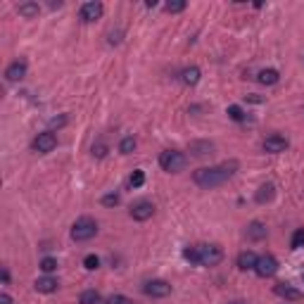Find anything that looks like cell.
<instances>
[{
  "instance_id": "1",
  "label": "cell",
  "mask_w": 304,
  "mask_h": 304,
  "mask_svg": "<svg viewBox=\"0 0 304 304\" xmlns=\"http://www.w3.org/2000/svg\"><path fill=\"white\" fill-rule=\"evenodd\" d=\"M233 169L235 164H221V166H204V169H197L193 174V181H195L200 188H216L221 183L233 176Z\"/></svg>"
},
{
  "instance_id": "2",
  "label": "cell",
  "mask_w": 304,
  "mask_h": 304,
  "mask_svg": "<svg viewBox=\"0 0 304 304\" xmlns=\"http://www.w3.org/2000/svg\"><path fill=\"white\" fill-rule=\"evenodd\" d=\"M185 164H188V157L179 152V150H166V152H162L160 155V166L164 171H169V174H179L185 169Z\"/></svg>"
},
{
  "instance_id": "3",
  "label": "cell",
  "mask_w": 304,
  "mask_h": 304,
  "mask_svg": "<svg viewBox=\"0 0 304 304\" xmlns=\"http://www.w3.org/2000/svg\"><path fill=\"white\" fill-rule=\"evenodd\" d=\"M95 235H98V223L90 216H81L72 226V240H76V243H86Z\"/></svg>"
},
{
  "instance_id": "4",
  "label": "cell",
  "mask_w": 304,
  "mask_h": 304,
  "mask_svg": "<svg viewBox=\"0 0 304 304\" xmlns=\"http://www.w3.org/2000/svg\"><path fill=\"white\" fill-rule=\"evenodd\" d=\"M200 264L202 266H216L223 262V250L219 245H200Z\"/></svg>"
},
{
  "instance_id": "5",
  "label": "cell",
  "mask_w": 304,
  "mask_h": 304,
  "mask_svg": "<svg viewBox=\"0 0 304 304\" xmlns=\"http://www.w3.org/2000/svg\"><path fill=\"white\" fill-rule=\"evenodd\" d=\"M31 147L36 152H41V155H48V152H53L55 147H57V136H55L53 131H43V133H38L36 138H34Z\"/></svg>"
},
{
  "instance_id": "6",
  "label": "cell",
  "mask_w": 304,
  "mask_h": 304,
  "mask_svg": "<svg viewBox=\"0 0 304 304\" xmlns=\"http://www.w3.org/2000/svg\"><path fill=\"white\" fill-rule=\"evenodd\" d=\"M143 290L147 297H155V300H162V297H169V295H171V285H169L166 281H162V278L147 281Z\"/></svg>"
},
{
  "instance_id": "7",
  "label": "cell",
  "mask_w": 304,
  "mask_h": 304,
  "mask_svg": "<svg viewBox=\"0 0 304 304\" xmlns=\"http://www.w3.org/2000/svg\"><path fill=\"white\" fill-rule=\"evenodd\" d=\"M276 271H278V262H276V257H271V254H264V257H259V259H257L254 273H257L259 278H271V276H273Z\"/></svg>"
},
{
  "instance_id": "8",
  "label": "cell",
  "mask_w": 304,
  "mask_h": 304,
  "mask_svg": "<svg viewBox=\"0 0 304 304\" xmlns=\"http://www.w3.org/2000/svg\"><path fill=\"white\" fill-rule=\"evenodd\" d=\"M287 145H290V143H287L285 136L273 133V136H268L266 141L262 143V147H264V152H268V155H278V152H285Z\"/></svg>"
},
{
  "instance_id": "9",
  "label": "cell",
  "mask_w": 304,
  "mask_h": 304,
  "mask_svg": "<svg viewBox=\"0 0 304 304\" xmlns=\"http://www.w3.org/2000/svg\"><path fill=\"white\" fill-rule=\"evenodd\" d=\"M152 214H155V204L150 200H141V202H136L131 207V219L133 221H147Z\"/></svg>"
},
{
  "instance_id": "10",
  "label": "cell",
  "mask_w": 304,
  "mask_h": 304,
  "mask_svg": "<svg viewBox=\"0 0 304 304\" xmlns=\"http://www.w3.org/2000/svg\"><path fill=\"white\" fill-rule=\"evenodd\" d=\"M102 12H105V7H102V2H98V0H90V2H83V5H81V19H83V21H95V19L102 17Z\"/></svg>"
},
{
  "instance_id": "11",
  "label": "cell",
  "mask_w": 304,
  "mask_h": 304,
  "mask_svg": "<svg viewBox=\"0 0 304 304\" xmlns=\"http://www.w3.org/2000/svg\"><path fill=\"white\" fill-rule=\"evenodd\" d=\"M26 76V62L24 60H17V62H12L7 69H5V79L10 81V83H17Z\"/></svg>"
},
{
  "instance_id": "12",
  "label": "cell",
  "mask_w": 304,
  "mask_h": 304,
  "mask_svg": "<svg viewBox=\"0 0 304 304\" xmlns=\"http://www.w3.org/2000/svg\"><path fill=\"white\" fill-rule=\"evenodd\" d=\"M273 292H276L278 297L287 300V302H297V300H302V292H300L297 287L287 285V283H278V285L273 287Z\"/></svg>"
},
{
  "instance_id": "13",
  "label": "cell",
  "mask_w": 304,
  "mask_h": 304,
  "mask_svg": "<svg viewBox=\"0 0 304 304\" xmlns=\"http://www.w3.org/2000/svg\"><path fill=\"white\" fill-rule=\"evenodd\" d=\"M34 287H36L38 292L50 295V292H55L60 287V283H57V278H53V276H43V278H38L36 283H34Z\"/></svg>"
},
{
  "instance_id": "14",
  "label": "cell",
  "mask_w": 304,
  "mask_h": 304,
  "mask_svg": "<svg viewBox=\"0 0 304 304\" xmlns=\"http://www.w3.org/2000/svg\"><path fill=\"white\" fill-rule=\"evenodd\" d=\"M257 259H259V257H257L252 250L243 252V254L238 257V268H240V271H250V268L254 271V266H257Z\"/></svg>"
},
{
  "instance_id": "15",
  "label": "cell",
  "mask_w": 304,
  "mask_h": 304,
  "mask_svg": "<svg viewBox=\"0 0 304 304\" xmlns=\"http://www.w3.org/2000/svg\"><path fill=\"white\" fill-rule=\"evenodd\" d=\"M257 81L262 86H276L281 81V74L276 72V69H262V72L257 74Z\"/></svg>"
},
{
  "instance_id": "16",
  "label": "cell",
  "mask_w": 304,
  "mask_h": 304,
  "mask_svg": "<svg viewBox=\"0 0 304 304\" xmlns=\"http://www.w3.org/2000/svg\"><path fill=\"white\" fill-rule=\"evenodd\" d=\"M247 238L254 240V243L264 240V238H266V226H264L262 221H252L250 226H247Z\"/></svg>"
},
{
  "instance_id": "17",
  "label": "cell",
  "mask_w": 304,
  "mask_h": 304,
  "mask_svg": "<svg viewBox=\"0 0 304 304\" xmlns=\"http://www.w3.org/2000/svg\"><path fill=\"white\" fill-rule=\"evenodd\" d=\"M200 76H202V72H200L197 67H185V69L181 72V81H183L185 86H197V83H200Z\"/></svg>"
},
{
  "instance_id": "18",
  "label": "cell",
  "mask_w": 304,
  "mask_h": 304,
  "mask_svg": "<svg viewBox=\"0 0 304 304\" xmlns=\"http://www.w3.org/2000/svg\"><path fill=\"white\" fill-rule=\"evenodd\" d=\"M17 12L21 15V17H26V19H34V17H38V12H41V5L38 2H19L17 5Z\"/></svg>"
},
{
  "instance_id": "19",
  "label": "cell",
  "mask_w": 304,
  "mask_h": 304,
  "mask_svg": "<svg viewBox=\"0 0 304 304\" xmlns=\"http://www.w3.org/2000/svg\"><path fill=\"white\" fill-rule=\"evenodd\" d=\"M273 195H276V188L271 185V183H264L259 190H257V195H254V200L259 202V204H264V202H271L273 200Z\"/></svg>"
},
{
  "instance_id": "20",
  "label": "cell",
  "mask_w": 304,
  "mask_h": 304,
  "mask_svg": "<svg viewBox=\"0 0 304 304\" xmlns=\"http://www.w3.org/2000/svg\"><path fill=\"white\" fill-rule=\"evenodd\" d=\"M79 304H102V297L98 290H83L79 297Z\"/></svg>"
},
{
  "instance_id": "21",
  "label": "cell",
  "mask_w": 304,
  "mask_h": 304,
  "mask_svg": "<svg viewBox=\"0 0 304 304\" xmlns=\"http://www.w3.org/2000/svg\"><path fill=\"white\" fill-rule=\"evenodd\" d=\"M136 138H133V136H124V138H122V143H119V152H122V155H131V152H133V150H136Z\"/></svg>"
},
{
  "instance_id": "22",
  "label": "cell",
  "mask_w": 304,
  "mask_h": 304,
  "mask_svg": "<svg viewBox=\"0 0 304 304\" xmlns=\"http://www.w3.org/2000/svg\"><path fill=\"white\" fill-rule=\"evenodd\" d=\"M190 150H193V155H197V157H204V155H212L214 145L212 143H193Z\"/></svg>"
},
{
  "instance_id": "23",
  "label": "cell",
  "mask_w": 304,
  "mask_h": 304,
  "mask_svg": "<svg viewBox=\"0 0 304 304\" xmlns=\"http://www.w3.org/2000/svg\"><path fill=\"white\" fill-rule=\"evenodd\" d=\"M290 247H292V250H302V247H304V228H297V231L292 233Z\"/></svg>"
},
{
  "instance_id": "24",
  "label": "cell",
  "mask_w": 304,
  "mask_h": 304,
  "mask_svg": "<svg viewBox=\"0 0 304 304\" xmlns=\"http://www.w3.org/2000/svg\"><path fill=\"white\" fill-rule=\"evenodd\" d=\"M226 114L231 117L233 122H243L245 119V109L240 107V105H231V107L226 109Z\"/></svg>"
},
{
  "instance_id": "25",
  "label": "cell",
  "mask_w": 304,
  "mask_h": 304,
  "mask_svg": "<svg viewBox=\"0 0 304 304\" xmlns=\"http://www.w3.org/2000/svg\"><path fill=\"white\" fill-rule=\"evenodd\" d=\"M143 183H145V171L136 169V171L131 174V179H128V185H131V188H141Z\"/></svg>"
},
{
  "instance_id": "26",
  "label": "cell",
  "mask_w": 304,
  "mask_h": 304,
  "mask_svg": "<svg viewBox=\"0 0 304 304\" xmlns=\"http://www.w3.org/2000/svg\"><path fill=\"white\" fill-rule=\"evenodd\" d=\"M41 271H43L45 276H50L53 271H57V259H53V257H45V259L41 262Z\"/></svg>"
},
{
  "instance_id": "27",
  "label": "cell",
  "mask_w": 304,
  "mask_h": 304,
  "mask_svg": "<svg viewBox=\"0 0 304 304\" xmlns=\"http://www.w3.org/2000/svg\"><path fill=\"white\" fill-rule=\"evenodd\" d=\"M105 207H117L119 202H122V197H119V193H107V195H102V200H100Z\"/></svg>"
},
{
  "instance_id": "28",
  "label": "cell",
  "mask_w": 304,
  "mask_h": 304,
  "mask_svg": "<svg viewBox=\"0 0 304 304\" xmlns=\"http://www.w3.org/2000/svg\"><path fill=\"white\" fill-rule=\"evenodd\" d=\"M183 257H185L190 264H200V250H197V247H185V250H183Z\"/></svg>"
},
{
  "instance_id": "29",
  "label": "cell",
  "mask_w": 304,
  "mask_h": 304,
  "mask_svg": "<svg viewBox=\"0 0 304 304\" xmlns=\"http://www.w3.org/2000/svg\"><path fill=\"white\" fill-rule=\"evenodd\" d=\"M164 10H166V12H171V15H176V12H183V10H185V2H183V0L166 2V5H164Z\"/></svg>"
},
{
  "instance_id": "30",
  "label": "cell",
  "mask_w": 304,
  "mask_h": 304,
  "mask_svg": "<svg viewBox=\"0 0 304 304\" xmlns=\"http://www.w3.org/2000/svg\"><path fill=\"white\" fill-rule=\"evenodd\" d=\"M83 266L88 268V271H95V268L100 266V257H95V254H86V259H83Z\"/></svg>"
},
{
  "instance_id": "31",
  "label": "cell",
  "mask_w": 304,
  "mask_h": 304,
  "mask_svg": "<svg viewBox=\"0 0 304 304\" xmlns=\"http://www.w3.org/2000/svg\"><path fill=\"white\" fill-rule=\"evenodd\" d=\"M105 304H133V300H128L126 295H109Z\"/></svg>"
},
{
  "instance_id": "32",
  "label": "cell",
  "mask_w": 304,
  "mask_h": 304,
  "mask_svg": "<svg viewBox=\"0 0 304 304\" xmlns=\"http://www.w3.org/2000/svg\"><path fill=\"white\" fill-rule=\"evenodd\" d=\"M93 155H95V157H105V155H107V145L105 143L93 145Z\"/></svg>"
},
{
  "instance_id": "33",
  "label": "cell",
  "mask_w": 304,
  "mask_h": 304,
  "mask_svg": "<svg viewBox=\"0 0 304 304\" xmlns=\"http://www.w3.org/2000/svg\"><path fill=\"white\" fill-rule=\"evenodd\" d=\"M64 124H67V117H60V119H53V122H50V126H57V128Z\"/></svg>"
},
{
  "instance_id": "34",
  "label": "cell",
  "mask_w": 304,
  "mask_h": 304,
  "mask_svg": "<svg viewBox=\"0 0 304 304\" xmlns=\"http://www.w3.org/2000/svg\"><path fill=\"white\" fill-rule=\"evenodd\" d=\"M0 304H12V297H10L7 292H2V295H0Z\"/></svg>"
},
{
  "instance_id": "35",
  "label": "cell",
  "mask_w": 304,
  "mask_h": 304,
  "mask_svg": "<svg viewBox=\"0 0 304 304\" xmlns=\"http://www.w3.org/2000/svg\"><path fill=\"white\" fill-rule=\"evenodd\" d=\"M2 283H5V285L10 283V271H7V268H2Z\"/></svg>"
},
{
  "instance_id": "36",
  "label": "cell",
  "mask_w": 304,
  "mask_h": 304,
  "mask_svg": "<svg viewBox=\"0 0 304 304\" xmlns=\"http://www.w3.org/2000/svg\"><path fill=\"white\" fill-rule=\"evenodd\" d=\"M247 100H250V102H262V98H259V95H247Z\"/></svg>"
},
{
  "instance_id": "37",
  "label": "cell",
  "mask_w": 304,
  "mask_h": 304,
  "mask_svg": "<svg viewBox=\"0 0 304 304\" xmlns=\"http://www.w3.org/2000/svg\"><path fill=\"white\" fill-rule=\"evenodd\" d=\"M228 304H245V302H240V300H235V302H228Z\"/></svg>"
},
{
  "instance_id": "38",
  "label": "cell",
  "mask_w": 304,
  "mask_h": 304,
  "mask_svg": "<svg viewBox=\"0 0 304 304\" xmlns=\"http://www.w3.org/2000/svg\"><path fill=\"white\" fill-rule=\"evenodd\" d=\"M302 281H304V271H302Z\"/></svg>"
}]
</instances>
